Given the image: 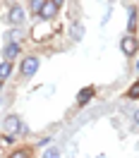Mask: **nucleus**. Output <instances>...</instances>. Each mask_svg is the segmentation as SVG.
<instances>
[{
	"label": "nucleus",
	"mask_w": 139,
	"mask_h": 158,
	"mask_svg": "<svg viewBox=\"0 0 139 158\" xmlns=\"http://www.w3.org/2000/svg\"><path fill=\"white\" fill-rule=\"evenodd\" d=\"M2 129L7 132V134H19V129H22V122H19V118L17 115H7L5 118V122H2Z\"/></svg>",
	"instance_id": "20e7f679"
},
{
	"label": "nucleus",
	"mask_w": 139,
	"mask_h": 158,
	"mask_svg": "<svg viewBox=\"0 0 139 158\" xmlns=\"http://www.w3.org/2000/svg\"><path fill=\"white\" fill-rule=\"evenodd\" d=\"M127 96L129 98H139V81H134V84L127 89Z\"/></svg>",
	"instance_id": "f8f14e48"
},
{
	"label": "nucleus",
	"mask_w": 139,
	"mask_h": 158,
	"mask_svg": "<svg viewBox=\"0 0 139 158\" xmlns=\"http://www.w3.org/2000/svg\"><path fill=\"white\" fill-rule=\"evenodd\" d=\"M43 2H46V0H31V10L39 15V12H41V7H43Z\"/></svg>",
	"instance_id": "4468645a"
},
{
	"label": "nucleus",
	"mask_w": 139,
	"mask_h": 158,
	"mask_svg": "<svg viewBox=\"0 0 139 158\" xmlns=\"http://www.w3.org/2000/svg\"><path fill=\"white\" fill-rule=\"evenodd\" d=\"M0 91H2V79H0Z\"/></svg>",
	"instance_id": "a211bd4d"
},
{
	"label": "nucleus",
	"mask_w": 139,
	"mask_h": 158,
	"mask_svg": "<svg viewBox=\"0 0 139 158\" xmlns=\"http://www.w3.org/2000/svg\"><path fill=\"white\" fill-rule=\"evenodd\" d=\"M55 15H58V5H55L53 0H46L43 7H41V12H39V17L46 19V22H50V19H55Z\"/></svg>",
	"instance_id": "39448f33"
},
{
	"label": "nucleus",
	"mask_w": 139,
	"mask_h": 158,
	"mask_svg": "<svg viewBox=\"0 0 139 158\" xmlns=\"http://www.w3.org/2000/svg\"><path fill=\"white\" fill-rule=\"evenodd\" d=\"M43 156H46V158H58V156H60V148H58V146H50V148H46V151H43Z\"/></svg>",
	"instance_id": "ddd939ff"
},
{
	"label": "nucleus",
	"mask_w": 139,
	"mask_h": 158,
	"mask_svg": "<svg viewBox=\"0 0 139 158\" xmlns=\"http://www.w3.org/2000/svg\"><path fill=\"white\" fill-rule=\"evenodd\" d=\"M72 39L74 41L84 39V27H82V24H74V27H72Z\"/></svg>",
	"instance_id": "9b49d317"
},
{
	"label": "nucleus",
	"mask_w": 139,
	"mask_h": 158,
	"mask_svg": "<svg viewBox=\"0 0 139 158\" xmlns=\"http://www.w3.org/2000/svg\"><path fill=\"white\" fill-rule=\"evenodd\" d=\"M7 22H10L12 27H22L24 24V7L22 5H12L10 15H7Z\"/></svg>",
	"instance_id": "f03ea898"
},
{
	"label": "nucleus",
	"mask_w": 139,
	"mask_h": 158,
	"mask_svg": "<svg viewBox=\"0 0 139 158\" xmlns=\"http://www.w3.org/2000/svg\"><path fill=\"white\" fill-rule=\"evenodd\" d=\"M120 48H122L125 55H134L137 48H139V43H137V39H134L132 34H127V36H122V41H120Z\"/></svg>",
	"instance_id": "7ed1b4c3"
},
{
	"label": "nucleus",
	"mask_w": 139,
	"mask_h": 158,
	"mask_svg": "<svg viewBox=\"0 0 139 158\" xmlns=\"http://www.w3.org/2000/svg\"><path fill=\"white\" fill-rule=\"evenodd\" d=\"M10 74H12V60H2V62H0V79L5 81Z\"/></svg>",
	"instance_id": "1a4fd4ad"
},
{
	"label": "nucleus",
	"mask_w": 139,
	"mask_h": 158,
	"mask_svg": "<svg viewBox=\"0 0 139 158\" xmlns=\"http://www.w3.org/2000/svg\"><path fill=\"white\" fill-rule=\"evenodd\" d=\"M19 41H10V43H5V50H2V55H5V60H15L17 55H19Z\"/></svg>",
	"instance_id": "423d86ee"
},
{
	"label": "nucleus",
	"mask_w": 139,
	"mask_h": 158,
	"mask_svg": "<svg viewBox=\"0 0 139 158\" xmlns=\"http://www.w3.org/2000/svg\"><path fill=\"white\" fill-rule=\"evenodd\" d=\"M22 36H24L22 27H12V29L5 34V43H10V41H22Z\"/></svg>",
	"instance_id": "6e6552de"
},
{
	"label": "nucleus",
	"mask_w": 139,
	"mask_h": 158,
	"mask_svg": "<svg viewBox=\"0 0 139 158\" xmlns=\"http://www.w3.org/2000/svg\"><path fill=\"white\" fill-rule=\"evenodd\" d=\"M39 65H41V60L36 58V55H27V58L22 60V65H19L22 77H34V74L39 72Z\"/></svg>",
	"instance_id": "f257e3e1"
},
{
	"label": "nucleus",
	"mask_w": 139,
	"mask_h": 158,
	"mask_svg": "<svg viewBox=\"0 0 139 158\" xmlns=\"http://www.w3.org/2000/svg\"><path fill=\"white\" fill-rule=\"evenodd\" d=\"M27 156V151H15V153H12V158H24Z\"/></svg>",
	"instance_id": "2eb2a0df"
},
{
	"label": "nucleus",
	"mask_w": 139,
	"mask_h": 158,
	"mask_svg": "<svg viewBox=\"0 0 139 158\" xmlns=\"http://www.w3.org/2000/svg\"><path fill=\"white\" fill-rule=\"evenodd\" d=\"M0 106H2V96H0Z\"/></svg>",
	"instance_id": "6ab92c4d"
},
{
	"label": "nucleus",
	"mask_w": 139,
	"mask_h": 158,
	"mask_svg": "<svg viewBox=\"0 0 139 158\" xmlns=\"http://www.w3.org/2000/svg\"><path fill=\"white\" fill-rule=\"evenodd\" d=\"M53 2H55V5H58V7H60V5H62V2H65V0H53Z\"/></svg>",
	"instance_id": "f3484780"
},
{
	"label": "nucleus",
	"mask_w": 139,
	"mask_h": 158,
	"mask_svg": "<svg viewBox=\"0 0 139 158\" xmlns=\"http://www.w3.org/2000/svg\"><path fill=\"white\" fill-rule=\"evenodd\" d=\"M91 96H94V89H91V86H86V89L79 91V98H77V103H79V106H84V103H89Z\"/></svg>",
	"instance_id": "9d476101"
},
{
	"label": "nucleus",
	"mask_w": 139,
	"mask_h": 158,
	"mask_svg": "<svg viewBox=\"0 0 139 158\" xmlns=\"http://www.w3.org/2000/svg\"><path fill=\"white\" fill-rule=\"evenodd\" d=\"M134 122H137V125H139V110H137V113H134Z\"/></svg>",
	"instance_id": "dca6fc26"
},
{
	"label": "nucleus",
	"mask_w": 139,
	"mask_h": 158,
	"mask_svg": "<svg viewBox=\"0 0 139 158\" xmlns=\"http://www.w3.org/2000/svg\"><path fill=\"white\" fill-rule=\"evenodd\" d=\"M137 17H139L137 7H129V10H127V31H129V34H132L134 27H137Z\"/></svg>",
	"instance_id": "0eeeda50"
}]
</instances>
